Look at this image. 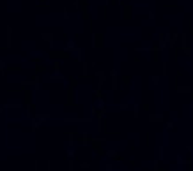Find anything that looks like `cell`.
Returning a JSON list of instances; mask_svg holds the SVG:
<instances>
[{"instance_id": "1", "label": "cell", "mask_w": 193, "mask_h": 171, "mask_svg": "<svg viewBox=\"0 0 193 171\" xmlns=\"http://www.w3.org/2000/svg\"><path fill=\"white\" fill-rule=\"evenodd\" d=\"M39 127H41V122L36 118V115H32V118H30V132H36Z\"/></svg>"}, {"instance_id": "2", "label": "cell", "mask_w": 193, "mask_h": 171, "mask_svg": "<svg viewBox=\"0 0 193 171\" xmlns=\"http://www.w3.org/2000/svg\"><path fill=\"white\" fill-rule=\"evenodd\" d=\"M4 108H11V109H20V108H22V104H20V102H9V104H4Z\"/></svg>"}, {"instance_id": "3", "label": "cell", "mask_w": 193, "mask_h": 171, "mask_svg": "<svg viewBox=\"0 0 193 171\" xmlns=\"http://www.w3.org/2000/svg\"><path fill=\"white\" fill-rule=\"evenodd\" d=\"M36 118H37L41 124H44V122H46V120H48L50 116H48V115H36Z\"/></svg>"}, {"instance_id": "4", "label": "cell", "mask_w": 193, "mask_h": 171, "mask_svg": "<svg viewBox=\"0 0 193 171\" xmlns=\"http://www.w3.org/2000/svg\"><path fill=\"white\" fill-rule=\"evenodd\" d=\"M43 39H44L46 43H50V44L53 43V37H52V34H43Z\"/></svg>"}, {"instance_id": "5", "label": "cell", "mask_w": 193, "mask_h": 171, "mask_svg": "<svg viewBox=\"0 0 193 171\" xmlns=\"http://www.w3.org/2000/svg\"><path fill=\"white\" fill-rule=\"evenodd\" d=\"M5 69H7L5 62H4V60H0V73H2V76H4V73H5Z\"/></svg>"}, {"instance_id": "6", "label": "cell", "mask_w": 193, "mask_h": 171, "mask_svg": "<svg viewBox=\"0 0 193 171\" xmlns=\"http://www.w3.org/2000/svg\"><path fill=\"white\" fill-rule=\"evenodd\" d=\"M43 71H44V67L37 64V65H36V73H43Z\"/></svg>"}, {"instance_id": "7", "label": "cell", "mask_w": 193, "mask_h": 171, "mask_svg": "<svg viewBox=\"0 0 193 171\" xmlns=\"http://www.w3.org/2000/svg\"><path fill=\"white\" fill-rule=\"evenodd\" d=\"M37 166H39V162L36 160V162H34V171H39V168H37Z\"/></svg>"}, {"instance_id": "8", "label": "cell", "mask_w": 193, "mask_h": 171, "mask_svg": "<svg viewBox=\"0 0 193 171\" xmlns=\"http://www.w3.org/2000/svg\"><path fill=\"white\" fill-rule=\"evenodd\" d=\"M0 60H2V58H0Z\"/></svg>"}]
</instances>
